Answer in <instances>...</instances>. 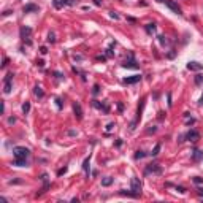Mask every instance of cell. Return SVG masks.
<instances>
[{
  "label": "cell",
  "instance_id": "6da1fadb",
  "mask_svg": "<svg viewBox=\"0 0 203 203\" xmlns=\"http://www.w3.org/2000/svg\"><path fill=\"white\" fill-rule=\"evenodd\" d=\"M13 154L16 159H27L30 155V149L29 147H24V146H16V147H13Z\"/></svg>",
  "mask_w": 203,
  "mask_h": 203
},
{
  "label": "cell",
  "instance_id": "7a4b0ae2",
  "mask_svg": "<svg viewBox=\"0 0 203 203\" xmlns=\"http://www.w3.org/2000/svg\"><path fill=\"white\" fill-rule=\"evenodd\" d=\"M30 36H32V29H30V27H27V25H22L21 27V38L24 41L27 40V43L30 44Z\"/></svg>",
  "mask_w": 203,
  "mask_h": 203
},
{
  "label": "cell",
  "instance_id": "3957f363",
  "mask_svg": "<svg viewBox=\"0 0 203 203\" xmlns=\"http://www.w3.org/2000/svg\"><path fill=\"white\" fill-rule=\"evenodd\" d=\"M144 173L146 174H149V173H152V174H160L162 173V168L159 167L157 163H151V165H147V167H146Z\"/></svg>",
  "mask_w": 203,
  "mask_h": 203
},
{
  "label": "cell",
  "instance_id": "277c9868",
  "mask_svg": "<svg viewBox=\"0 0 203 203\" xmlns=\"http://www.w3.org/2000/svg\"><path fill=\"white\" fill-rule=\"evenodd\" d=\"M163 3L167 5V6L170 8V10H171V11H174V13H176V14H182V11H181V6H179L178 3H174L173 0H165Z\"/></svg>",
  "mask_w": 203,
  "mask_h": 203
},
{
  "label": "cell",
  "instance_id": "5b68a950",
  "mask_svg": "<svg viewBox=\"0 0 203 203\" xmlns=\"http://www.w3.org/2000/svg\"><path fill=\"white\" fill-rule=\"evenodd\" d=\"M130 186H132V190L135 195H140V192H141V182L138 178H132V182H130Z\"/></svg>",
  "mask_w": 203,
  "mask_h": 203
},
{
  "label": "cell",
  "instance_id": "8992f818",
  "mask_svg": "<svg viewBox=\"0 0 203 203\" xmlns=\"http://www.w3.org/2000/svg\"><path fill=\"white\" fill-rule=\"evenodd\" d=\"M187 70H190V71H201L203 70V63H200L197 60H192V62L187 63Z\"/></svg>",
  "mask_w": 203,
  "mask_h": 203
},
{
  "label": "cell",
  "instance_id": "52a82bcc",
  "mask_svg": "<svg viewBox=\"0 0 203 203\" xmlns=\"http://www.w3.org/2000/svg\"><path fill=\"white\" fill-rule=\"evenodd\" d=\"M71 3H73L71 0H52V5H54V8H57V10H60V8L67 6V5H71Z\"/></svg>",
  "mask_w": 203,
  "mask_h": 203
},
{
  "label": "cell",
  "instance_id": "ba28073f",
  "mask_svg": "<svg viewBox=\"0 0 203 203\" xmlns=\"http://www.w3.org/2000/svg\"><path fill=\"white\" fill-rule=\"evenodd\" d=\"M184 138H187L189 141H197V140H200V133L197 130H190V132L186 133V136H184Z\"/></svg>",
  "mask_w": 203,
  "mask_h": 203
},
{
  "label": "cell",
  "instance_id": "9c48e42d",
  "mask_svg": "<svg viewBox=\"0 0 203 203\" xmlns=\"http://www.w3.org/2000/svg\"><path fill=\"white\" fill-rule=\"evenodd\" d=\"M73 111H75V116H76L78 121H81L82 119V108L79 103H73Z\"/></svg>",
  "mask_w": 203,
  "mask_h": 203
},
{
  "label": "cell",
  "instance_id": "30bf717a",
  "mask_svg": "<svg viewBox=\"0 0 203 203\" xmlns=\"http://www.w3.org/2000/svg\"><path fill=\"white\" fill-rule=\"evenodd\" d=\"M92 105H94L95 108H98V109H103V113H109V106L106 103H100V102L94 100V102H92Z\"/></svg>",
  "mask_w": 203,
  "mask_h": 203
},
{
  "label": "cell",
  "instance_id": "8fae6325",
  "mask_svg": "<svg viewBox=\"0 0 203 203\" xmlns=\"http://www.w3.org/2000/svg\"><path fill=\"white\" fill-rule=\"evenodd\" d=\"M140 79H141L140 75H135V76H130V78H125L124 82H125V84H135V82H138Z\"/></svg>",
  "mask_w": 203,
  "mask_h": 203
},
{
  "label": "cell",
  "instance_id": "7c38bea8",
  "mask_svg": "<svg viewBox=\"0 0 203 203\" xmlns=\"http://www.w3.org/2000/svg\"><path fill=\"white\" fill-rule=\"evenodd\" d=\"M122 67H124V68H136L138 65H136V62L132 59V56H130V60H128V62H124Z\"/></svg>",
  "mask_w": 203,
  "mask_h": 203
},
{
  "label": "cell",
  "instance_id": "4fadbf2b",
  "mask_svg": "<svg viewBox=\"0 0 203 203\" xmlns=\"http://www.w3.org/2000/svg\"><path fill=\"white\" fill-rule=\"evenodd\" d=\"M32 11H38V6L30 3V5H25L24 6V13H32Z\"/></svg>",
  "mask_w": 203,
  "mask_h": 203
},
{
  "label": "cell",
  "instance_id": "5bb4252c",
  "mask_svg": "<svg viewBox=\"0 0 203 203\" xmlns=\"http://www.w3.org/2000/svg\"><path fill=\"white\" fill-rule=\"evenodd\" d=\"M192 159H193V160H200V159H203V151L195 149V151H193V154H192Z\"/></svg>",
  "mask_w": 203,
  "mask_h": 203
},
{
  "label": "cell",
  "instance_id": "9a60e30c",
  "mask_svg": "<svg viewBox=\"0 0 203 203\" xmlns=\"http://www.w3.org/2000/svg\"><path fill=\"white\" fill-rule=\"evenodd\" d=\"M33 92H35V95L38 97V98H43V95H44V92H43V89L40 86H35L33 87Z\"/></svg>",
  "mask_w": 203,
  "mask_h": 203
},
{
  "label": "cell",
  "instance_id": "2e32d148",
  "mask_svg": "<svg viewBox=\"0 0 203 203\" xmlns=\"http://www.w3.org/2000/svg\"><path fill=\"white\" fill-rule=\"evenodd\" d=\"M111 182H113V178L111 176H106L105 179H102V186L108 187V186H111Z\"/></svg>",
  "mask_w": 203,
  "mask_h": 203
},
{
  "label": "cell",
  "instance_id": "e0dca14e",
  "mask_svg": "<svg viewBox=\"0 0 203 203\" xmlns=\"http://www.w3.org/2000/svg\"><path fill=\"white\" fill-rule=\"evenodd\" d=\"M89 162H90V157L84 159V163H82V168H84V171H86L87 176H89Z\"/></svg>",
  "mask_w": 203,
  "mask_h": 203
},
{
  "label": "cell",
  "instance_id": "ac0fdd59",
  "mask_svg": "<svg viewBox=\"0 0 203 203\" xmlns=\"http://www.w3.org/2000/svg\"><path fill=\"white\" fill-rule=\"evenodd\" d=\"M14 165H17V167H25V165H27V160H25V159H16V160H14Z\"/></svg>",
  "mask_w": 203,
  "mask_h": 203
},
{
  "label": "cell",
  "instance_id": "d6986e66",
  "mask_svg": "<svg viewBox=\"0 0 203 203\" xmlns=\"http://www.w3.org/2000/svg\"><path fill=\"white\" fill-rule=\"evenodd\" d=\"M146 32H147V33L155 32V24H154V22H152V24H147V25H146Z\"/></svg>",
  "mask_w": 203,
  "mask_h": 203
},
{
  "label": "cell",
  "instance_id": "ffe728a7",
  "mask_svg": "<svg viewBox=\"0 0 203 203\" xmlns=\"http://www.w3.org/2000/svg\"><path fill=\"white\" fill-rule=\"evenodd\" d=\"M22 111H24V114H27L30 111V103H29V102H25V103L22 105Z\"/></svg>",
  "mask_w": 203,
  "mask_h": 203
},
{
  "label": "cell",
  "instance_id": "44dd1931",
  "mask_svg": "<svg viewBox=\"0 0 203 203\" xmlns=\"http://www.w3.org/2000/svg\"><path fill=\"white\" fill-rule=\"evenodd\" d=\"M3 92H5V94H10V92H11V82H5Z\"/></svg>",
  "mask_w": 203,
  "mask_h": 203
},
{
  "label": "cell",
  "instance_id": "7402d4cb",
  "mask_svg": "<svg viewBox=\"0 0 203 203\" xmlns=\"http://www.w3.org/2000/svg\"><path fill=\"white\" fill-rule=\"evenodd\" d=\"M159 151H160V143H157V144H155V147L152 149L151 155H157V154H159Z\"/></svg>",
  "mask_w": 203,
  "mask_h": 203
},
{
  "label": "cell",
  "instance_id": "603a6c76",
  "mask_svg": "<svg viewBox=\"0 0 203 203\" xmlns=\"http://www.w3.org/2000/svg\"><path fill=\"white\" fill-rule=\"evenodd\" d=\"M195 84H197V86L203 84V75H197V76H195Z\"/></svg>",
  "mask_w": 203,
  "mask_h": 203
},
{
  "label": "cell",
  "instance_id": "cb8c5ba5",
  "mask_svg": "<svg viewBox=\"0 0 203 203\" xmlns=\"http://www.w3.org/2000/svg\"><path fill=\"white\" fill-rule=\"evenodd\" d=\"M144 155H146V154H144L143 151H136V154H135V159H143Z\"/></svg>",
  "mask_w": 203,
  "mask_h": 203
},
{
  "label": "cell",
  "instance_id": "d4e9b609",
  "mask_svg": "<svg viewBox=\"0 0 203 203\" xmlns=\"http://www.w3.org/2000/svg\"><path fill=\"white\" fill-rule=\"evenodd\" d=\"M13 73H8V75H6V78H5V82H11V79H13Z\"/></svg>",
  "mask_w": 203,
  "mask_h": 203
},
{
  "label": "cell",
  "instance_id": "484cf974",
  "mask_svg": "<svg viewBox=\"0 0 203 203\" xmlns=\"http://www.w3.org/2000/svg\"><path fill=\"white\" fill-rule=\"evenodd\" d=\"M109 16H111L113 19H119V14H117L116 11H109Z\"/></svg>",
  "mask_w": 203,
  "mask_h": 203
},
{
  "label": "cell",
  "instance_id": "4316f807",
  "mask_svg": "<svg viewBox=\"0 0 203 203\" xmlns=\"http://www.w3.org/2000/svg\"><path fill=\"white\" fill-rule=\"evenodd\" d=\"M48 41H49V43H54V41H56V38H54V33H49V35H48Z\"/></svg>",
  "mask_w": 203,
  "mask_h": 203
},
{
  "label": "cell",
  "instance_id": "83f0119b",
  "mask_svg": "<svg viewBox=\"0 0 203 203\" xmlns=\"http://www.w3.org/2000/svg\"><path fill=\"white\" fill-rule=\"evenodd\" d=\"M114 127H116V124H114V122H109V124H108V127H106V130L109 132V130H113Z\"/></svg>",
  "mask_w": 203,
  "mask_h": 203
},
{
  "label": "cell",
  "instance_id": "f1b7e54d",
  "mask_svg": "<svg viewBox=\"0 0 203 203\" xmlns=\"http://www.w3.org/2000/svg\"><path fill=\"white\" fill-rule=\"evenodd\" d=\"M193 182H197V184H201V182H203V178H200V176H195V178H193Z\"/></svg>",
  "mask_w": 203,
  "mask_h": 203
},
{
  "label": "cell",
  "instance_id": "f546056e",
  "mask_svg": "<svg viewBox=\"0 0 203 203\" xmlns=\"http://www.w3.org/2000/svg\"><path fill=\"white\" fill-rule=\"evenodd\" d=\"M63 173H67V167H63V168H60V170L57 171V174H59V176H62Z\"/></svg>",
  "mask_w": 203,
  "mask_h": 203
},
{
  "label": "cell",
  "instance_id": "4dcf8cb0",
  "mask_svg": "<svg viewBox=\"0 0 203 203\" xmlns=\"http://www.w3.org/2000/svg\"><path fill=\"white\" fill-rule=\"evenodd\" d=\"M159 41H160L162 44H167V40H165V36H159Z\"/></svg>",
  "mask_w": 203,
  "mask_h": 203
},
{
  "label": "cell",
  "instance_id": "1f68e13d",
  "mask_svg": "<svg viewBox=\"0 0 203 203\" xmlns=\"http://www.w3.org/2000/svg\"><path fill=\"white\" fill-rule=\"evenodd\" d=\"M40 52H41V54H46V52H48V49H46L44 46H41V48H40Z\"/></svg>",
  "mask_w": 203,
  "mask_h": 203
},
{
  "label": "cell",
  "instance_id": "d6a6232c",
  "mask_svg": "<svg viewBox=\"0 0 203 203\" xmlns=\"http://www.w3.org/2000/svg\"><path fill=\"white\" fill-rule=\"evenodd\" d=\"M6 65H8V59L5 57V59H3V63H2V68H5Z\"/></svg>",
  "mask_w": 203,
  "mask_h": 203
},
{
  "label": "cell",
  "instance_id": "836d02e7",
  "mask_svg": "<svg viewBox=\"0 0 203 203\" xmlns=\"http://www.w3.org/2000/svg\"><path fill=\"white\" fill-rule=\"evenodd\" d=\"M176 190H178V192H181V193H184V192H186V189H184V187H181V186H179V187H176Z\"/></svg>",
  "mask_w": 203,
  "mask_h": 203
},
{
  "label": "cell",
  "instance_id": "e575fe53",
  "mask_svg": "<svg viewBox=\"0 0 203 203\" xmlns=\"http://www.w3.org/2000/svg\"><path fill=\"white\" fill-rule=\"evenodd\" d=\"M11 13H13V11H11V10H6V11H3V13H2V14H3V16H8V14H11Z\"/></svg>",
  "mask_w": 203,
  "mask_h": 203
},
{
  "label": "cell",
  "instance_id": "d590c367",
  "mask_svg": "<svg viewBox=\"0 0 203 203\" xmlns=\"http://www.w3.org/2000/svg\"><path fill=\"white\" fill-rule=\"evenodd\" d=\"M94 3H95L97 6H100V5H102V0H94Z\"/></svg>",
  "mask_w": 203,
  "mask_h": 203
},
{
  "label": "cell",
  "instance_id": "8d00e7d4",
  "mask_svg": "<svg viewBox=\"0 0 203 203\" xmlns=\"http://www.w3.org/2000/svg\"><path fill=\"white\" fill-rule=\"evenodd\" d=\"M94 94H98V86H97V84L94 86Z\"/></svg>",
  "mask_w": 203,
  "mask_h": 203
},
{
  "label": "cell",
  "instance_id": "74e56055",
  "mask_svg": "<svg viewBox=\"0 0 203 203\" xmlns=\"http://www.w3.org/2000/svg\"><path fill=\"white\" fill-rule=\"evenodd\" d=\"M56 102H57V106H59V108H62V102H60V98H57Z\"/></svg>",
  "mask_w": 203,
  "mask_h": 203
},
{
  "label": "cell",
  "instance_id": "f35d334b",
  "mask_svg": "<svg viewBox=\"0 0 203 203\" xmlns=\"http://www.w3.org/2000/svg\"><path fill=\"white\" fill-rule=\"evenodd\" d=\"M8 122H10V124H14V122H16V119H14V117H10V121H8Z\"/></svg>",
  "mask_w": 203,
  "mask_h": 203
},
{
  "label": "cell",
  "instance_id": "ab89813d",
  "mask_svg": "<svg viewBox=\"0 0 203 203\" xmlns=\"http://www.w3.org/2000/svg\"><path fill=\"white\" fill-rule=\"evenodd\" d=\"M198 195H201V197H203V189H198Z\"/></svg>",
  "mask_w": 203,
  "mask_h": 203
},
{
  "label": "cell",
  "instance_id": "60d3db41",
  "mask_svg": "<svg viewBox=\"0 0 203 203\" xmlns=\"http://www.w3.org/2000/svg\"><path fill=\"white\" fill-rule=\"evenodd\" d=\"M157 2H160V3H163V2H165V0H157Z\"/></svg>",
  "mask_w": 203,
  "mask_h": 203
}]
</instances>
